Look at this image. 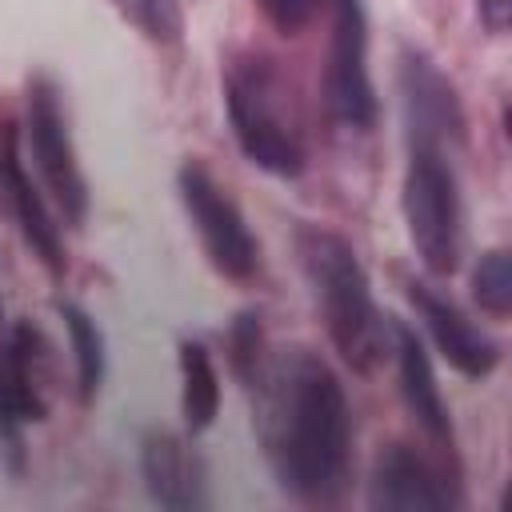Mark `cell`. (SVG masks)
I'll return each mask as SVG.
<instances>
[{
	"label": "cell",
	"mask_w": 512,
	"mask_h": 512,
	"mask_svg": "<svg viewBox=\"0 0 512 512\" xmlns=\"http://www.w3.org/2000/svg\"><path fill=\"white\" fill-rule=\"evenodd\" d=\"M140 472H144V488L160 508L172 512H196L208 504L204 492V468L196 460V452L172 436V432H148L140 444Z\"/></svg>",
	"instance_id": "cell-12"
},
{
	"label": "cell",
	"mask_w": 512,
	"mask_h": 512,
	"mask_svg": "<svg viewBox=\"0 0 512 512\" xmlns=\"http://www.w3.org/2000/svg\"><path fill=\"white\" fill-rule=\"evenodd\" d=\"M176 188H180L188 220L200 232V244H204L208 260H212V268L220 276H228V280H248L260 268V244L248 232V224H244L240 208L232 204V196L196 160H188L176 172Z\"/></svg>",
	"instance_id": "cell-5"
},
{
	"label": "cell",
	"mask_w": 512,
	"mask_h": 512,
	"mask_svg": "<svg viewBox=\"0 0 512 512\" xmlns=\"http://www.w3.org/2000/svg\"><path fill=\"white\" fill-rule=\"evenodd\" d=\"M472 296L488 316H508L512 308V264L504 248H492L472 268Z\"/></svg>",
	"instance_id": "cell-18"
},
{
	"label": "cell",
	"mask_w": 512,
	"mask_h": 512,
	"mask_svg": "<svg viewBox=\"0 0 512 512\" xmlns=\"http://www.w3.org/2000/svg\"><path fill=\"white\" fill-rule=\"evenodd\" d=\"M400 204L420 264L436 276H448L460 260V192H456V172L440 148L408 144Z\"/></svg>",
	"instance_id": "cell-4"
},
{
	"label": "cell",
	"mask_w": 512,
	"mask_h": 512,
	"mask_svg": "<svg viewBox=\"0 0 512 512\" xmlns=\"http://www.w3.org/2000/svg\"><path fill=\"white\" fill-rule=\"evenodd\" d=\"M180 412L192 432H204L220 412V372L200 340L180 344Z\"/></svg>",
	"instance_id": "cell-15"
},
{
	"label": "cell",
	"mask_w": 512,
	"mask_h": 512,
	"mask_svg": "<svg viewBox=\"0 0 512 512\" xmlns=\"http://www.w3.org/2000/svg\"><path fill=\"white\" fill-rule=\"evenodd\" d=\"M400 92H404L408 144H428V148L444 152L448 140H460L464 116H460L456 88L424 52H404Z\"/></svg>",
	"instance_id": "cell-8"
},
{
	"label": "cell",
	"mask_w": 512,
	"mask_h": 512,
	"mask_svg": "<svg viewBox=\"0 0 512 512\" xmlns=\"http://www.w3.org/2000/svg\"><path fill=\"white\" fill-rule=\"evenodd\" d=\"M388 336L396 344V372H400V392H404L408 412L432 440L452 448V416H448V404L440 396V384H436V372H432V360H428L420 336L412 328H404L400 320L388 324Z\"/></svg>",
	"instance_id": "cell-14"
},
{
	"label": "cell",
	"mask_w": 512,
	"mask_h": 512,
	"mask_svg": "<svg viewBox=\"0 0 512 512\" xmlns=\"http://www.w3.org/2000/svg\"><path fill=\"white\" fill-rule=\"evenodd\" d=\"M296 252L340 360L352 372H372L388 352V320L372 300V284L356 248L340 232L308 224L296 232Z\"/></svg>",
	"instance_id": "cell-2"
},
{
	"label": "cell",
	"mask_w": 512,
	"mask_h": 512,
	"mask_svg": "<svg viewBox=\"0 0 512 512\" xmlns=\"http://www.w3.org/2000/svg\"><path fill=\"white\" fill-rule=\"evenodd\" d=\"M408 300L416 304V312H420L432 344L440 348V356L456 372H464L472 380H484L500 364V344L488 332H480L448 296H440L428 284H408Z\"/></svg>",
	"instance_id": "cell-11"
},
{
	"label": "cell",
	"mask_w": 512,
	"mask_h": 512,
	"mask_svg": "<svg viewBox=\"0 0 512 512\" xmlns=\"http://www.w3.org/2000/svg\"><path fill=\"white\" fill-rule=\"evenodd\" d=\"M260 4V12L280 28V32H300L316 12H320V4L324 0H256Z\"/></svg>",
	"instance_id": "cell-20"
},
{
	"label": "cell",
	"mask_w": 512,
	"mask_h": 512,
	"mask_svg": "<svg viewBox=\"0 0 512 512\" xmlns=\"http://www.w3.org/2000/svg\"><path fill=\"white\" fill-rule=\"evenodd\" d=\"M24 136H28L32 160L40 168V180L52 192L56 208L64 212V220H84V212H88V184H84V172L76 164V148H72V136H68L60 92H56V84L48 76H32L28 80Z\"/></svg>",
	"instance_id": "cell-6"
},
{
	"label": "cell",
	"mask_w": 512,
	"mask_h": 512,
	"mask_svg": "<svg viewBox=\"0 0 512 512\" xmlns=\"http://www.w3.org/2000/svg\"><path fill=\"white\" fill-rule=\"evenodd\" d=\"M476 8H480V20L488 24V32H504L508 28L512 0H476Z\"/></svg>",
	"instance_id": "cell-21"
},
{
	"label": "cell",
	"mask_w": 512,
	"mask_h": 512,
	"mask_svg": "<svg viewBox=\"0 0 512 512\" xmlns=\"http://www.w3.org/2000/svg\"><path fill=\"white\" fill-rule=\"evenodd\" d=\"M224 108L240 152L272 172L300 176L304 168V112L296 100V84L284 68L264 52H244L228 64L224 76Z\"/></svg>",
	"instance_id": "cell-3"
},
{
	"label": "cell",
	"mask_w": 512,
	"mask_h": 512,
	"mask_svg": "<svg viewBox=\"0 0 512 512\" xmlns=\"http://www.w3.org/2000/svg\"><path fill=\"white\" fill-rule=\"evenodd\" d=\"M0 188H4V196H8V204H12V212H16V220H20L24 240L32 244V252L48 264V272L60 276V272H64L60 232H56V224H52V216H48V208H44L36 184H32L28 172H24V160H20V132H16L12 120L0 124Z\"/></svg>",
	"instance_id": "cell-13"
},
{
	"label": "cell",
	"mask_w": 512,
	"mask_h": 512,
	"mask_svg": "<svg viewBox=\"0 0 512 512\" xmlns=\"http://www.w3.org/2000/svg\"><path fill=\"white\" fill-rule=\"evenodd\" d=\"M256 432L284 492L336 500L348 484L352 412L340 376L308 348L256 368Z\"/></svg>",
	"instance_id": "cell-1"
},
{
	"label": "cell",
	"mask_w": 512,
	"mask_h": 512,
	"mask_svg": "<svg viewBox=\"0 0 512 512\" xmlns=\"http://www.w3.org/2000/svg\"><path fill=\"white\" fill-rule=\"evenodd\" d=\"M324 104L348 128L376 124V92H372V76H368V20H364L360 0H332Z\"/></svg>",
	"instance_id": "cell-7"
},
{
	"label": "cell",
	"mask_w": 512,
	"mask_h": 512,
	"mask_svg": "<svg viewBox=\"0 0 512 512\" xmlns=\"http://www.w3.org/2000/svg\"><path fill=\"white\" fill-rule=\"evenodd\" d=\"M368 504L376 512H444L456 504L448 480L408 444H388L376 456L368 480Z\"/></svg>",
	"instance_id": "cell-10"
},
{
	"label": "cell",
	"mask_w": 512,
	"mask_h": 512,
	"mask_svg": "<svg viewBox=\"0 0 512 512\" xmlns=\"http://www.w3.org/2000/svg\"><path fill=\"white\" fill-rule=\"evenodd\" d=\"M228 344H232V364H236V372H240L244 380H252L256 368H260V360H264V340H260V324H256V316L244 312V316L232 324Z\"/></svg>",
	"instance_id": "cell-19"
},
{
	"label": "cell",
	"mask_w": 512,
	"mask_h": 512,
	"mask_svg": "<svg viewBox=\"0 0 512 512\" xmlns=\"http://www.w3.org/2000/svg\"><path fill=\"white\" fill-rule=\"evenodd\" d=\"M44 336L32 324H16L0 344V436L20 448V428L48 416L40 384Z\"/></svg>",
	"instance_id": "cell-9"
},
{
	"label": "cell",
	"mask_w": 512,
	"mask_h": 512,
	"mask_svg": "<svg viewBox=\"0 0 512 512\" xmlns=\"http://www.w3.org/2000/svg\"><path fill=\"white\" fill-rule=\"evenodd\" d=\"M72 352H76V384H80V400H92L104 384V336L100 324L80 308V304H60Z\"/></svg>",
	"instance_id": "cell-16"
},
{
	"label": "cell",
	"mask_w": 512,
	"mask_h": 512,
	"mask_svg": "<svg viewBox=\"0 0 512 512\" xmlns=\"http://www.w3.org/2000/svg\"><path fill=\"white\" fill-rule=\"evenodd\" d=\"M112 4L152 44H176L180 32H184V8H180V0H112Z\"/></svg>",
	"instance_id": "cell-17"
}]
</instances>
